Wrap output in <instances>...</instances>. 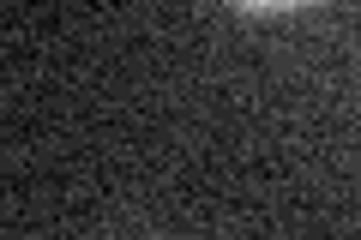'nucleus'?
Masks as SVG:
<instances>
[{
  "instance_id": "obj_1",
  "label": "nucleus",
  "mask_w": 361,
  "mask_h": 240,
  "mask_svg": "<svg viewBox=\"0 0 361 240\" xmlns=\"http://www.w3.org/2000/svg\"><path fill=\"white\" fill-rule=\"evenodd\" d=\"M241 13H295V6H307V0H235Z\"/></svg>"
}]
</instances>
